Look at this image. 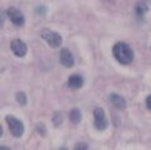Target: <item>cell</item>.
Instances as JSON below:
<instances>
[{
    "label": "cell",
    "mask_w": 151,
    "mask_h": 150,
    "mask_svg": "<svg viewBox=\"0 0 151 150\" xmlns=\"http://www.w3.org/2000/svg\"><path fill=\"white\" fill-rule=\"evenodd\" d=\"M81 119H82V115H81V111H79L78 109L70 110V112H69V120L72 121L73 124H78L79 121H81Z\"/></svg>",
    "instance_id": "cell-10"
},
{
    "label": "cell",
    "mask_w": 151,
    "mask_h": 150,
    "mask_svg": "<svg viewBox=\"0 0 151 150\" xmlns=\"http://www.w3.org/2000/svg\"><path fill=\"white\" fill-rule=\"evenodd\" d=\"M146 12H147V6L142 3H139L137 6H136V14H137V15H144Z\"/></svg>",
    "instance_id": "cell-11"
},
{
    "label": "cell",
    "mask_w": 151,
    "mask_h": 150,
    "mask_svg": "<svg viewBox=\"0 0 151 150\" xmlns=\"http://www.w3.org/2000/svg\"><path fill=\"white\" fill-rule=\"evenodd\" d=\"M110 101L116 109H119V110H125L126 109V100L121 95H119V93H111Z\"/></svg>",
    "instance_id": "cell-8"
},
{
    "label": "cell",
    "mask_w": 151,
    "mask_h": 150,
    "mask_svg": "<svg viewBox=\"0 0 151 150\" xmlns=\"http://www.w3.org/2000/svg\"><path fill=\"white\" fill-rule=\"evenodd\" d=\"M12 50H13V53L17 56V57H24V56L27 54V44L24 43L23 40L20 39H14L12 42Z\"/></svg>",
    "instance_id": "cell-7"
},
{
    "label": "cell",
    "mask_w": 151,
    "mask_h": 150,
    "mask_svg": "<svg viewBox=\"0 0 151 150\" xmlns=\"http://www.w3.org/2000/svg\"><path fill=\"white\" fill-rule=\"evenodd\" d=\"M146 105H147V109L151 110V95H149L146 97Z\"/></svg>",
    "instance_id": "cell-14"
},
{
    "label": "cell",
    "mask_w": 151,
    "mask_h": 150,
    "mask_svg": "<svg viewBox=\"0 0 151 150\" xmlns=\"http://www.w3.org/2000/svg\"><path fill=\"white\" fill-rule=\"evenodd\" d=\"M17 101L23 106L27 105V95L24 92H18L17 93Z\"/></svg>",
    "instance_id": "cell-12"
},
{
    "label": "cell",
    "mask_w": 151,
    "mask_h": 150,
    "mask_svg": "<svg viewBox=\"0 0 151 150\" xmlns=\"http://www.w3.org/2000/svg\"><path fill=\"white\" fill-rule=\"evenodd\" d=\"M59 61L65 68H70L74 66V57L68 48H63L59 53Z\"/></svg>",
    "instance_id": "cell-6"
},
{
    "label": "cell",
    "mask_w": 151,
    "mask_h": 150,
    "mask_svg": "<svg viewBox=\"0 0 151 150\" xmlns=\"http://www.w3.org/2000/svg\"><path fill=\"white\" fill-rule=\"evenodd\" d=\"M83 77L79 76V74H73L68 78V86L70 88H74V90H78L83 86Z\"/></svg>",
    "instance_id": "cell-9"
},
{
    "label": "cell",
    "mask_w": 151,
    "mask_h": 150,
    "mask_svg": "<svg viewBox=\"0 0 151 150\" xmlns=\"http://www.w3.org/2000/svg\"><path fill=\"white\" fill-rule=\"evenodd\" d=\"M40 37L43 38L47 43L53 48H58L62 44V37H60L58 33L50 29H43L40 32Z\"/></svg>",
    "instance_id": "cell-3"
},
{
    "label": "cell",
    "mask_w": 151,
    "mask_h": 150,
    "mask_svg": "<svg viewBox=\"0 0 151 150\" xmlns=\"http://www.w3.org/2000/svg\"><path fill=\"white\" fill-rule=\"evenodd\" d=\"M5 121L9 126V130H10V133L13 134L14 138H20L23 133H24V125L20 120H18L17 118H14V116L9 115L5 118Z\"/></svg>",
    "instance_id": "cell-2"
},
{
    "label": "cell",
    "mask_w": 151,
    "mask_h": 150,
    "mask_svg": "<svg viewBox=\"0 0 151 150\" xmlns=\"http://www.w3.org/2000/svg\"><path fill=\"white\" fill-rule=\"evenodd\" d=\"M76 149H87L86 144H77L76 145Z\"/></svg>",
    "instance_id": "cell-15"
},
{
    "label": "cell",
    "mask_w": 151,
    "mask_h": 150,
    "mask_svg": "<svg viewBox=\"0 0 151 150\" xmlns=\"http://www.w3.org/2000/svg\"><path fill=\"white\" fill-rule=\"evenodd\" d=\"M113 56L119 61L121 64H130L134 59V52L130 48L129 44H126L125 42H119L113 45Z\"/></svg>",
    "instance_id": "cell-1"
},
{
    "label": "cell",
    "mask_w": 151,
    "mask_h": 150,
    "mask_svg": "<svg viewBox=\"0 0 151 150\" xmlns=\"http://www.w3.org/2000/svg\"><path fill=\"white\" fill-rule=\"evenodd\" d=\"M62 120H63L62 114H59V112H55V115H54V125L55 126H59L60 123H62Z\"/></svg>",
    "instance_id": "cell-13"
},
{
    "label": "cell",
    "mask_w": 151,
    "mask_h": 150,
    "mask_svg": "<svg viewBox=\"0 0 151 150\" xmlns=\"http://www.w3.org/2000/svg\"><path fill=\"white\" fill-rule=\"evenodd\" d=\"M6 15L14 25H17V27L24 25V23H25L24 15H23V13L20 10H18L17 8H9L6 10Z\"/></svg>",
    "instance_id": "cell-5"
},
{
    "label": "cell",
    "mask_w": 151,
    "mask_h": 150,
    "mask_svg": "<svg viewBox=\"0 0 151 150\" xmlns=\"http://www.w3.org/2000/svg\"><path fill=\"white\" fill-rule=\"evenodd\" d=\"M93 116H94V128L97 130H105L107 126H108V121L106 119V115H105V111H103L101 107H97V109H94L93 111Z\"/></svg>",
    "instance_id": "cell-4"
}]
</instances>
